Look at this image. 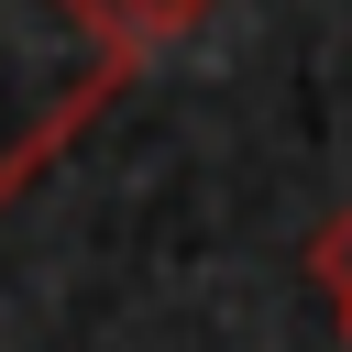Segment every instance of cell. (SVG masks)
I'll return each instance as SVG.
<instances>
[{"label":"cell","instance_id":"1","mask_svg":"<svg viewBox=\"0 0 352 352\" xmlns=\"http://www.w3.org/2000/svg\"><path fill=\"white\" fill-rule=\"evenodd\" d=\"M132 44L99 0H0V209L132 88Z\"/></svg>","mask_w":352,"mask_h":352},{"label":"cell","instance_id":"2","mask_svg":"<svg viewBox=\"0 0 352 352\" xmlns=\"http://www.w3.org/2000/svg\"><path fill=\"white\" fill-rule=\"evenodd\" d=\"M220 0H99V22L132 44V55H154V44H176V33H198Z\"/></svg>","mask_w":352,"mask_h":352},{"label":"cell","instance_id":"3","mask_svg":"<svg viewBox=\"0 0 352 352\" xmlns=\"http://www.w3.org/2000/svg\"><path fill=\"white\" fill-rule=\"evenodd\" d=\"M308 275H319V297H330V308H341V330H352V209H330V220H319Z\"/></svg>","mask_w":352,"mask_h":352}]
</instances>
